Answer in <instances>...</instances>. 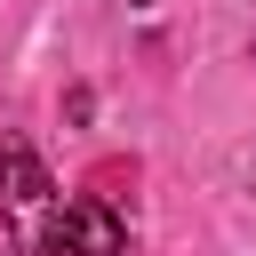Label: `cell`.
Masks as SVG:
<instances>
[{
	"instance_id": "2",
	"label": "cell",
	"mask_w": 256,
	"mask_h": 256,
	"mask_svg": "<svg viewBox=\"0 0 256 256\" xmlns=\"http://www.w3.org/2000/svg\"><path fill=\"white\" fill-rule=\"evenodd\" d=\"M48 168H40V152L24 144V136H0V216H8V232H16V248L32 256V216L48 208Z\"/></svg>"
},
{
	"instance_id": "1",
	"label": "cell",
	"mask_w": 256,
	"mask_h": 256,
	"mask_svg": "<svg viewBox=\"0 0 256 256\" xmlns=\"http://www.w3.org/2000/svg\"><path fill=\"white\" fill-rule=\"evenodd\" d=\"M32 256H128V224L104 200H56L48 224H32Z\"/></svg>"
},
{
	"instance_id": "3",
	"label": "cell",
	"mask_w": 256,
	"mask_h": 256,
	"mask_svg": "<svg viewBox=\"0 0 256 256\" xmlns=\"http://www.w3.org/2000/svg\"><path fill=\"white\" fill-rule=\"evenodd\" d=\"M136 8H144V0H136Z\"/></svg>"
}]
</instances>
